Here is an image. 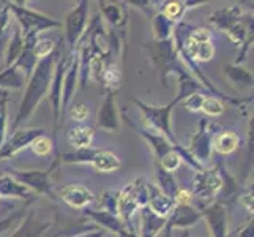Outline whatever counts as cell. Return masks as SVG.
<instances>
[{"instance_id":"1","label":"cell","mask_w":254,"mask_h":237,"mask_svg":"<svg viewBox=\"0 0 254 237\" xmlns=\"http://www.w3.org/2000/svg\"><path fill=\"white\" fill-rule=\"evenodd\" d=\"M60 54H62V51L56 48L52 54L38 60L37 67L33 68L30 78L25 82V90L22 95L19 109H17V114L14 117V122L11 124V131L21 128L33 116V112L37 111L40 103L48 96L52 73H54V67Z\"/></svg>"},{"instance_id":"2","label":"cell","mask_w":254,"mask_h":237,"mask_svg":"<svg viewBox=\"0 0 254 237\" xmlns=\"http://www.w3.org/2000/svg\"><path fill=\"white\" fill-rule=\"evenodd\" d=\"M131 101H133L136 104V108L141 111L144 120L147 122V128L155 130L156 133H160L161 136H164L166 139H168V141L172 144V147L175 149V151L180 154L182 160H185L196 172L204 169V166L199 164L194 160V158L190 155V152L187 151V147H183L179 143V139L175 138L174 131H172V119H171V114H172L174 108L177 106V104H180V100L177 98V96H175V98L169 104H166V106H156V104H148V103L139 100V98H133Z\"/></svg>"},{"instance_id":"3","label":"cell","mask_w":254,"mask_h":237,"mask_svg":"<svg viewBox=\"0 0 254 237\" xmlns=\"http://www.w3.org/2000/svg\"><path fill=\"white\" fill-rule=\"evenodd\" d=\"M6 3L10 6V11L14 16L22 37H25V35H29V33L40 35L45 30L62 29V21H59L56 17L48 16L41 11L32 10L25 2H6Z\"/></svg>"},{"instance_id":"4","label":"cell","mask_w":254,"mask_h":237,"mask_svg":"<svg viewBox=\"0 0 254 237\" xmlns=\"http://www.w3.org/2000/svg\"><path fill=\"white\" fill-rule=\"evenodd\" d=\"M144 206H147L145 179H134L119 191L117 215L125 226H134L131 222H133L137 210Z\"/></svg>"},{"instance_id":"5","label":"cell","mask_w":254,"mask_h":237,"mask_svg":"<svg viewBox=\"0 0 254 237\" xmlns=\"http://www.w3.org/2000/svg\"><path fill=\"white\" fill-rule=\"evenodd\" d=\"M60 166L57 157L56 160L52 161L49 169H25V171H19V169H11L10 174L11 177H14L19 183H22L24 187H27L30 191L38 193V195L46 196L51 201H59V196L54 190V183H52V172L54 169Z\"/></svg>"},{"instance_id":"6","label":"cell","mask_w":254,"mask_h":237,"mask_svg":"<svg viewBox=\"0 0 254 237\" xmlns=\"http://www.w3.org/2000/svg\"><path fill=\"white\" fill-rule=\"evenodd\" d=\"M145 48L150 51V57L156 68H158L161 84L164 87H169L168 78L174 75L177 67L180 65V59L172 38L166 41H152L150 45H145Z\"/></svg>"},{"instance_id":"7","label":"cell","mask_w":254,"mask_h":237,"mask_svg":"<svg viewBox=\"0 0 254 237\" xmlns=\"http://www.w3.org/2000/svg\"><path fill=\"white\" fill-rule=\"evenodd\" d=\"M89 10H90L89 0H81V2H77V5L65 16L62 27L65 32V40L68 43L69 52L76 51L81 38L84 37L87 24H89Z\"/></svg>"},{"instance_id":"8","label":"cell","mask_w":254,"mask_h":237,"mask_svg":"<svg viewBox=\"0 0 254 237\" xmlns=\"http://www.w3.org/2000/svg\"><path fill=\"white\" fill-rule=\"evenodd\" d=\"M220 188H221V179L215 168H204L202 171L194 172L191 195L192 199L199 201L200 209L210 203H213L216 199V195L220 193Z\"/></svg>"},{"instance_id":"9","label":"cell","mask_w":254,"mask_h":237,"mask_svg":"<svg viewBox=\"0 0 254 237\" xmlns=\"http://www.w3.org/2000/svg\"><path fill=\"white\" fill-rule=\"evenodd\" d=\"M73 52H68V54H60L57 59L56 67H54V73H52L51 79V87H49V101L52 106V122H54V135L59 133V130L62 128V119H60V104H62V87H64V76L68 68L69 60H71Z\"/></svg>"},{"instance_id":"10","label":"cell","mask_w":254,"mask_h":237,"mask_svg":"<svg viewBox=\"0 0 254 237\" xmlns=\"http://www.w3.org/2000/svg\"><path fill=\"white\" fill-rule=\"evenodd\" d=\"M212 141H213L212 127H210L208 120L205 117H200L197 120V128L191 138L187 151L199 164H202L204 168H205V164L210 161V158H212V154H213Z\"/></svg>"},{"instance_id":"11","label":"cell","mask_w":254,"mask_h":237,"mask_svg":"<svg viewBox=\"0 0 254 237\" xmlns=\"http://www.w3.org/2000/svg\"><path fill=\"white\" fill-rule=\"evenodd\" d=\"M100 16L109 25V30L119 35L120 40L127 43V29H128V10L124 6V2H98Z\"/></svg>"},{"instance_id":"12","label":"cell","mask_w":254,"mask_h":237,"mask_svg":"<svg viewBox=\"0 0 254 237\" xmlns=\"http://www.w3.org/2000/svg\"><path fill=\"white\" fill-rule=\"evenodd\" d=\"M45 135L43 128H17L11 131V136L6 138L2 149H0V160H8L13 158L16 154H19L24 149L30 147V144L37 139L38 136Z\"/></svg>"},{"instance_id":"13","label":"cell","mask_w":254,"mask_h":237,"mask_svg":"<svg viewBox=\"0 0 254 237\" xmlns=\"http://www.w3.org/2000/svg\"><path fill=\"white\" fill-rule=\"evenodd\" d=\"M96 127L106 133H117L120 130V112L117 108V92L106 90V95L96 112Z\"/></svg>"},{"instance_id":"14","label":"cell","mask_w":254,"mask_h":237,"mask_svg":"<svg viewBox=\"0 0 254 237\" xmlns=\"http://www.w3.org/2000/svg\"><path fill=\"white\" fill-rule=\"evenodd\" d=\"M202 217L196 206L192 204H175L171 214L166 217V234H172L174 230H190L191 226L197 225Z\"/></svg>"},{"instance_id":"15","label":"cell","mask_w":254,"mask_h":237,"mask_svg":"<svg viewBox=\"0 0 254 237\" xmlns=\"http://www.w3.org/2000/svg\"><path fill=\"white\" fill-rule=\"evenodd\" d=\"M200 217L204 218L210 237H229V223H227V209L220 203L207 204L199 210Z\"/></svg>"},{"instance_id":"16","label":"cell","mask_w":254,"mask_h":237,"mask_svg":"<svg viewBox=\"0 0 254 237\" xmlns=\"http://www.w3.org/2000/svg\"><path fill=\"white\" fill-rule=\"evenodd\" d=\"M215 169L220 174L221 179V188L220 193L216 195V203H220L224 207H232L239 203V195H240V185L237 179L231 174V171L226 168L223 160H216Z\"/></svg>"},{"instance_id":"17","label":"cell","mask_w":254,"mask_h":237,"mask_svg":"<svg viewBox=\"0 0 254 237\" xmlns=\"http://www.w3.org/2000/svg\"><path fill=\"white\" fill-rule=\"evenodd\" d=\"M79 89V59H77V52L73 51L71 60H69L68 68L64 76V87H62V104H60V119H65V114L68 108L71 106V101L74 98L76 90Z\"/></svg>"},{"instance_id":"18","label":"cell","mask_w":254,"mask_h":237,"mask_svg":"<svg viewBox=\"0 0 254 237\" xmlns=\"http://www.w3.org/2000/svg\"><path fill=\"white\" fill-rule=\"evenodd\" d=\"M57 196L71 209H77V210L89 207L92 203L96 201L93 193L87 187L79 185V183H68V185L60 188Z\"/></svg>"},{"instance_id":"19","label":"cell","mask_w":254,"mask_h":237,"mask_svg":"<svg viewBox=\"0 0 254 237\" xmlns=\"http://www.w3.org/2000/svg\"><path fill=\"white\" fill-rule=\"evenodd\" d=\"M243 8L242 5H229V6H223L220 10H216L213 13H210L205 21L210 27H213L220 32H227L234 24H237L242 17H243Z\"/></svg>"},{"instance_id":"20","label":"cell","mask_w":254,"mask_h":237,"mask_svg":"<svg viewBox=\"0 0 254 237\" xmlns=\"http://www.w3.org/2000/svg\"><path fill=\"white\" fill-rule=\"evenodd\" d=\"M54 222L51 220H40L33 209H29V212L19 222L17 228L13 231L11 237H45V234L51 230Z\"/></svg>"},{"instance_id":"21","label":"cell","mask_w":254,"mask_h":237,"mask_svg":"<svg viewBox=\"0 0 254 237\" xmlns=\"http://www.w3.org/2000/svg\"><path fill=\"white\" fill-rule=\"evenodd\" d=\"M82 215L85 218H89V220H92L95 225H98L100 230L114 233L116 236L125 230V225L122 223L119 215L108 212V210H104V209H89V207H85V209H82Z\"/></svg>"},{"instance_id":"22","label":"cell","mask_w":254,"mask_h":237,"mask_svg":"<svg viewBox=\"0 0 254 237\" xmlns=\"http://www.w3.org/2000/svg\"><path fill=\"white\" fill-rule=\"evenodd\" d=\"M139 212V233L137 237H158L166 226V217L156 215L148 206H144Z\"/></svg>"},{"instance_id":"23","label":"cell","mask_w":254,"mask_h":237,"mask_svg":"<svg viewBox=\"0 0 254 237\" xmlns=\"http://www.w3.org/2000/svg\"><path fill=\"white\" fill-rule=\"evenodd\" d=\"M145 188H147V206L150 207V210H153L160 217H168L175 206L174 201L166 196L153 182L145 180Z\"/></svg>"},{"instance_id":"24","label":"cell","mask_w":254,"mask_h":237,"mask_svg":"<svg viewBox=\"0 0 254 237\" xmlns=\"http://www.w3.org/2000/svg\"><path fill=\"white\" fill-rule=\"evenodd\" d=\"M17 198L25 204H30L35 199V193L17 182L10 174H0V198Z\"/></svg>"},{"instance_id":"25","label":"cell","mask_w":254,"mask_h":237,"mask_svg":"<svg viewBox=\"0 0 254 237\" xmlns=\"http://www.w3.org/2000/svg\"><path fill=\"white\" fill-rule=\"evenodd\" d=\"M223 75L235 89L239 90H250L253 89V73L248 68L235 64H227L223 67Z\"/></svg>"},{"instance_id":"26","label":"cell","mask_w":254,"mask_h":237,"mask_svg":"<svg viewBox=\"0 0 254 237\" xmlns=\"http://www.w3.org/2000/svg\"><path fill=\"white\" fill-rule=\"evenodd\" d=\"M27 78L16 64L0 70V90H21L24 89Z\"/></svg>"},{"instance_id":"27","label":"cell","mask_w":254,"mask_h":237,"mask_svg":"<svg viewBox=\"0 0 254 237\" xmlns=\"http://www.w3.org/2000/svg\"><path fill=\"white\" fill-rule=\"evenodd\" d=\"M90 166L98 172H116L122 168V161L120 158L111 152V151H104V149H96V152L90 161Z\"/></svg>"},{"instance_id":"28","label":"cell","mask_w":254,"mask_h":237,"mask_svg":"<svg viewBox=\"0 0 254 237\" xmlns=\"http://www.w3.org/2000/svg\"><path fill=\"white\" fill-rule=\"evenodd\" d=\"M11 37L6 43V48H5V54H3V62H2V70L8 68L16 64V60L19 59L22 48H24V37L19 30L17 25H13L11 29Z\"/></svg>"},{"instance_id":"29","label":"cell","mask_w":254,"mask_h":237,"mask_svg":"<svg viewBox=\"0 0 254 237\" xmlns=\"http://www.w3.org/2000/svg\"><path fill=\"white\" fill-rule=\"evenodd\" d=\"M240 146V136L235 131H221V133L213 135L212 147L216 154L220 155H231Z\"/></svg>"},{"instance_id":"30","label":"cell","mask_w":254,"mask_h":237,"mask_svg":"<svg viewBox=\"0 0 254 237\" xmlns=\"http://www.w3.org/2000/svg\"><path fill=\"white\" fill-rule=\"evenodd\" d=\"M66 138L69 146H73L74 149H89L92 147L95 131L87 125H76L68 130Z\"/></svg>"},{"instance_id":"31","label":"cell","mask_w":254,"mask_h":237,"mask_svg":"<svg viewBox=\"0 0 254 237\" xmlns=\"http://www.w3.org/2000/svg\"><path fill=\"white\" fill-rule=\"evenodd\" d=\"M155 175H156V187L175 203V196H177L180 187L177 180H175L174 174L164 171L158 163H155Z\"/></svg>"},{"instance_id":"32","label":"cell","mask_w":254,"mask_h":237,"mask_svg":"<svg viewBox=\"0 0 254 237\" xmlns=\"http://www.w3.org/2000/svg\"><path fill=\"white\" fill-rule=\"evenodd\" d=\"M11 29H13V19H11V11L10 6L5 2L0 8V70H2V62H3V54L6 43L11 37Z\"/></svg>"},{"instance_id":"33","label":"cell","mask_w":254,"mask_h":237,"mask_svg":"<svg viewBox=\"0 0 254 237\" xmlns=\"http://www.w3.org/2000/svg\"><path fill=\"white\" fill-rule=\"evenodd\" d=\"M175 24L169 21L161 11H156L152 17V32H153V41H166L172 38Z\"/></svg>"},{"instance_id":"34","label":"cell","mask_w":254,"mask_h":237,"mask_svg":"<svg viewBox=\"0 0 254 237\" xmlns=\"http://www.w3.org/2000/svg\"><path fill=\"white\" fill-rule=\"evenodd\" d=\"M188 10V3L187 0H169V2H166L161 13L168 17L169 21H172L174 24H177L180 21H183V17H185Z\"/></svg>"},{"instance_id":"35","label":"cell","mask_w":254,"mask_h":237,"mask_svg":"<svg viewBox=\"0 0 254 237\" xmlns=\"http://www.w3.org/2000/svg\"><path fill=\"white\" fill-rule=\"evenodd\" d=\"M101 81L106 87V90H112V92H117L119 87L122 84V72L116 62H109L106 65L101 76Z\"/></svg>"},{"instance_id":"36","label":"cell","mask_w":254,"mask_h":237,"mask_svg":"<svg viewBox=\"0 0 254 237\" xmlns=\"http://www.w3.org/2000/svg\"><path fill=\"white\" fill-rule=\"evenodd\" d=\"M27 212H29V204H24V207L17 209V210H14L13 214L2 218V220H0V236L5 234L6 231H10L14 225H19V222L25 217V214H27Z\"/></svg>"},{"instance_id":"37","label":"cell","mask_w":254,"mask_h":237,"mask_svg":"<svg viewBox=\"0 0 254 237\" xmlns=\"http://www.w3.org/2000/svg\"><path fill=\"white\" fill-rule=\"evenodd\" d=\"M200 111H202L205 116L218 117V116H221V114H224L226 106L220 98H216V96H205L202 103V109Z\"/></svg>"},{"instance_id":"38","label":"cell","mask_w":254,"mask_h":237,"mask_svg":"<svg viewBox=\"0 0 254 237\" xmlns=\"http://www.w3.org/2000/svg\"><path fill=\"white\" fill-rule=\"evenodd\" d=\"M54 51H56V43L54 40H49V38H38L33 46V54L38 60L48 57Z\"/></svg>"},{"instance_id":"39","label":"cell","mask_w":254,"mask_h":237,"mask_svg":"<svg viewBox=\"0 0 254 237\" xmlns=\"http://www.w3.org/2000/svg\"><path fill=\"white\" fill-rule=\"evenodd\" d=\"M117 203H119V191L117 190H106L100 198L98 209H104L108 212H112L117 215Z\"/></svg>"},{"instance_id":"40","label":"cell","mask_w":254,"mask_h":237,"mask_svg":"<svg viewBox=\"0 0 254 237\" xmlns=\"http://www.w3.org/2000/svg\"><path fill=\"white\" fill-rule=\"evenodd\" d=\"M30 149H32V152L35 155H38V157H46L51 154L52 151V141L46 136V135H41L38 136L35 141L30 144Z\"/></svg>"},{"instance_id":"41","label":"cell","mask_w":254,"mask_h":237,"mask_svg":"<svg viewBox=\"0 0 254 237\" xmlns=\"http://www.w3.org/2000/svg\"><path fill=\"white\" fill-rule=\"evenodd\" d=\"M8 98L0 100V149L8 138Z\"/></svg>"},{"instance_id":"42","label":"cell","mask_w":254,"mask_h":237,"mask_svg":"<svg viewBox=\"0 0 254 237\" xmlns=\"http://www.w3.org/2000/svg\"><path fill=\"white\" fill-rule=\"evenodd\" d=\"M204 98H205V95L202 92H197V93H192V95L187 96V98L183 100L180 104L183 108H187L188 111H191V112H199L200 109H202Z\"/></svg>"},{"instance_id":"43","label":"cell","mask_w":254,"mask_h":237,"mask_svg":"<svg viewBox=\"0 0 254 237\" xmlns=\"http://www.w3.org/2000/svg\"><path fill=\"white\" fill-rule=\"evenodd\" d=\"M239 203L245 206V209L253 215V206H254V198H253V182H247V185L240 187V195H239Z\"/></svg>"},{"instance_id":"44","label":"cell","mask_w":254,"mask_h":237,"mask_svg":"<svg viewBox=\"0 0 254 237\" xmlns=\"http://www.w3.org/2000/svg\"><path fill=\"white\" fill-rule=\"evenodd\" d=\"M127 5H133L134 8H137L139 11L144 13L148 19H152V17L155 16V10H156V3L155 2H150V0H139V2H136V0H131V2H127Z\"/></svg>"},{"instance_id":"45","label":"cell","mask_w":254,"mask_h":237,"mask_svg":"<svg viewBox=\"0 0 254 237\" xmlns=\"http://www.w3.org/2000/svg\"><path fill=\"white\" fill-rule=\"evenodd\" d=\"M68 112H69V116H71V119L76 122H82L89 117V108L82 103L71 104V106L68 108Z\"/></svg>"},{"instance_id":"46","label":"cell","mask_w":254,"mask_h":237,"mask_svg":"<svg viewBox=\"0 0 254 237\" xmlns=\"http://www.w3.org/2000/svg\"><path fill=\"white\" fill-rule=\"evenodd\" d=\"M254 222H253V218L250 222H247L245 223L239 231H235L232 236H229V237H254Z\"/></svg>"},{"instance_id":"47","label":"cell","mask_w":254,"mask_h":237,"mask_svg":"<svg viewBox=\"0 0 254 237\" xmlns=\"http://www.w3.org/2000/svg\"><path fill=\"white\" fill-rule=\"evenodd\" d=\"M192 203V195L187 188H180L177 196H175V204H191Z\"/></svg>"},{"instance_id":"48","label":"cell","mask_w":254,"mask_h":237,"mask_svg":"<svg viewBox=\"0 0 254 237\" xmlns=\"http://www.w3.org/2000/svg\"><path fill=\"white\" fill-rule=\"evenodd\" d=\"M106 236V231L104 230H100V228H96V230L90 231V233H77V234H71L69 237H104Z\"/></svg>"},{"instance_id":"49","label":"cell","mask_w":254,"mask_h":237,"mask_svg":"<svg viewBox=\"0 0 254 237\" xmlns=\"http://www.w3.org/2000/svg\"><path fill=\"white\" fill-rule=\"evenodd\" d=\"M117 237H137L136 228L134 226H125V230L120 234H117Z\"/></svg>"},{"instance_id":"50","label":"cell","mask_w":254,"mask_h":237,"mask_svg":"<svg viewBox=\"0 0 254 237\" xmlns=\"http://www.w3.org/2000/svg\"><path fill=\"white\" fill-rule=\"evenodd\" d=\"M180 233L177 234V237H190V230H179Z\"/></svg>"},{"instance_id":"51","label":"cell","mask_w":254,"mask_h":237,"mask_svg":"<svg viewBox=\"0 0 254 237\" xmlns=\"http://www.w3.org/2000/svg\"><path fill=\"white\" fill-rule=\"evenodd\" d=\"M3 98H8V92L6 90H0V100H3Z\"/></svg>"}]
</instances>
